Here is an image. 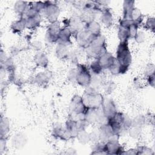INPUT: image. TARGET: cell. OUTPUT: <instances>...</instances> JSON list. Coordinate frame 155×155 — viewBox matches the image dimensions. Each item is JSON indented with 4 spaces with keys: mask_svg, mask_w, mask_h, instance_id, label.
<instances>
[{
    "mask_svg": "<svg viewBox=\"0 0 155 155\" xmlns=\"http://www.w3.org/2000/svg\"><path fill=\"white\" fill-rule=\"evenodd\" d=\"M65 128L70 134L71 138L76 137L78 132V129L77 127L76 120L75 119H74L73 118L68 119L65 122Z\"/></svg>",
    "mask_w": 155,
    "mask_h": 155,
    "instance_id": "20",
    "label": "cell"
},
{
    "mask_svg": "<svg viewBox=\"0 0 155 155\" xmlns=\"http://www.w3.org/2000/svg\"><path fill=\"white\" fill-rule=\"evenodd\" d=\"M90 141L93 142L94 143L99 141V130L97 131L96 130H94L92 133H90Z\"/></svg>",
    "mask_w": 155,
    "mask_h": 155,
    "instance_id": "40",
    "label": "cell"
},
{
    "mask_svg": "<svg viewBox=\"0 0 155 155\" xmlns=\"http://www.w3.org/2000/svg\"><path fill=\"white\" fill-rule=\"evenodd\" d=\"M0 128L1 137H5V136L8 133L10 130V122L7 117H1Z\"/></svg>",
    "mask_w": 155,
    "mask_h": 155,
    "instance_id": "26",
    "label": "cell"
},
{
    "mask_svg": "<svg viewBox=\"0 0 155 155\" xmlns=\"http://www.w3.org/2000/svg\"><path fill=\"white\" fill-rule=\"evenodd\" d=\"M101 21L106 27H110L113 24V18L110 10L105 8L102 10L101 15Z\"/></svg>",
    "mask_w": 155,
    "mask_h": 155,
    "instance_id": "19",
    "label": "cell"
},
{
    "mask_svg": "<svg viewBox=\"0 0 155 155\" xmlns=\"http://www.w3.org/2000/svg\"><path fill=\"white\" fill-rule=\"evenodd\" d=\"M145 74L146 76H149L154 74V65L153 64H149L147 65L145 70Z\"/></svg>",
    "mask_w": 155,
    "mask_h": 155,
    "instance_id": "39",
    "label": "cell"
},
{
    "mask_svg": "<svg viewBox=\"0 0 155 155\" xmlns=\"http://www.w3.org/2000/svg\"><path fill=\"white\" fill-rule=\"evenodd\" d=\"M78 74V69L77 68H73L70 70L68 72V79L71 82H76V78Z\"/></svg>",
    "mask_w": 155,
    "mask_h": 155,
    "instance_id": "35",
    "label": "cell"
},
{
    "mask_svg": "<svg viewBox=\"0 0 155 155\" xmlns=\"http://www.w3.org/2000/svg\"><path fill=\"white\" fill-rule=\"evenodd\" d=\"M29 5L25 1H18L14 4V10L16 14L20 15V17L25 13Z\"/></svg>",
    "mask_w": 155,
    "mask_h": 155,
    "instance_id": "24",
    "label": "cell"
},
{
    "mask_svg": "<svg viewBox=\"0 0 155 155\" xmlns=\"http://www.w3.org/2000/svg\"><path fill=\"white\" fill-rule=\"evenodd\" d=\"M134 39H135L136 42H137L139 44H141L143 42H144V41L145 39V33L142 31L138 30Z\"/></svg>",
    "mask_w": 155,
    "mask_h": 155,
    "instance_id": "36",
    "label": "cell"
},
{
    "mask_svg": "<svg viewBox=\"0 0 155 155\" xmlns=\"http://www.w3.org/2000/svg\"><path fill=\"white\" fill-rule=\"evenodd\" d=\"M116 59L122 66L128 68L132 58L128 41L120 42L116 50Z\"/></svg>",
    "mask_w": 155,
    "mask_h": 155,
    "instance_id": "2",
    "label": "cell"
},
{
    "mask_svg": "<svg viewBox=\"0 0 155 155\" xmlns=\"http://www.w3.org/2000/svg\"><path fill=\"white\" fill-rule=\"evenodd\" d=\"M87 108L82 100V96L75 95L72 97L70 104V110L73 115L77 116L85 114Z\"/></svg>",
    "mask_w": 155,
    "mask_h": 155,
    "instance_id": "7",
    "label": "cell"
},
{
    "mask_svg": "<svg viewBox=\"0 0 155 155\" xmlns=\"http://www.w3.org/2000/svg\"><path fill=\"white\" fill-rule=\"evenodd\" d=\"M106 48L105 38L101 34L94 38L91 44L85 48V51L88 58L96 59L107 51Z\"/></svg>",
    "mask_w": 155,
    "mask_h": 155,
    "instance_id": "1",
    "label": "cell"
},
{
    "mask_svg": "<svg viewBox=\"0 0 155 155\" xmlns=\"http://www.w3.org/2000/svg\"><path fill=\"white\" fill-rule=\"evenodd\" d=\"M128 131L130 136L134 139L138 138L141 134V127L138 126L132 125Z\"/></svg>",
    "mask_w": 155,
    "mask_h": 155,
    "instance_id": "32",
    "label": "cell"
},
{
    "mask_svg": "<svg viewBox=\"0 0 155 155\" xmlns=\"http://www.w3.org/2000/svg\"><path fill=\"white\" fill-rule=\"evenodd\" d=\"M154 26H155V21L154 18H148L145 22V27L153 31H154Z\"/></svg>",
    "mask_w": 155,
    "mask_h": 155,
    "instance_id": "38",
    "label": "cell"
},
{
    "mask_svg": "<svg viewBox=\"0 0 155 155\" xmlns=\"http://www.w3.org/2000/svg\"><path fill=\"white\" fill-rule=\"evenodd\" d=\"M147 82L149 84V85L152 87H154V74L150 75L149 76H147Z\"/></svg>",
    "mask_w": 155,
    "mask_h": 155,
    "instance_id": "42",
    "label": "cell"
},
{
    "mask_svg": "<svg viewBox=\"0 0 155 155\" xmlns=\"http://www.w3.org/2000/svg\"><path fill=\"white\" fill-rule=\"evenodd\" d=\"M101 66L104 69H109L116 60V58L110 53L106 51L97 59Z\"/></svg>",
    "mask_w": 155,
    "mask_h": 155,
    "instance_id": "13",
    "label": "cell"
},
{
    "mask_svg": "<svg viewBox=\"0 0 155 155\" xmlns=\"http://www.w3.org/2000/svg\"><path fill=\"white\" fill-rule=\"evenodd\" d=\"M42 43L38 41H34L31 43V47L35 51H39L42 48Z\"/></svg>",
    "mask_w": 155,
    "mask_h": 155,
    "instance_id": "41",
    "label": "cell"
},
{
    "mask_svg": "<svg viewBox=\"0 0 155 155\" xmlns=\"http://www.w3.org/2000/svg\"><path fill=\"white\" fill-rule=\"evenodd\" d=\"M23 19V18H22ZM41 15L40 13L27 18L24 19L25 22V26L28 29H35L38 27L41 22Z\"/></svg>",
    "mask_w": 155,
    "mask_h": 155,
    "instance_id": "17",
    "label": "cell"
},
{
    "mask_svg": "<svg viewBox=\"0 0 155 155\" xmlns=\"http://www.w3.org/2000/svg\"><path fill=\"white\" fill-rule=\"evenodd\" d=\"M76 120V124H77V127L78 129V131L79 130H86V128L88 127V125H89L88 122L84 119H78Z\"/></svg>",
    "mask_w": 155,
    "mask_h": 155,
    "instance_id": "37",
    "label": "cell"
},
{
    "mask_svg": "<svg viewBox=\"0 0 155 155\" xmlns=\"http://www.w3.org/2000/svg\"><path fill=\"white\" fill-rule=\"evenodd\" d=\"M98 118L97 108H87L85 113V120L88 124H97Z\"/></svg>",
    "mask_w": 155,
    "mask_h": 155,
    "instance_id": "18",
    "label": "cell"
},
{
    "mask_svg": "<svg viewBox=\"0 0 155 155\" xmlns=\"http://www.w3.org/2000/svg\"><path fill=\"white\" fill-rule=\"evenodd\" d=\"M82 97L85 105L88 108H99L102 107L104 102L102 94L99 92L93 94L84 93Z\"/></svg>",
    "mask_w": 155,
    "mask_h": 155,
    "instance_id": "4",
    "label": "cell"
},
{
    "mask_svg": "<svg viewBox=\"0 0 155 155\" xmlns=\"http://www.w3.org/2000/svg\"><path fill=\"white\" fill-rule=\"evenodd\" d=\"M119 135H114L111 139L105 143L104 152L108 154H123L124 149L119 143Z\"/></svg>",
    "mask_w": 155,
    "mask_h": 155,
    "instance_id": "5",
    "label": "cell"
},
{
    "mask_svg": "<svg viewBox=\"0 0 155 155\" xmlns=\"http://www.w3.org/2000/svg\"><path fill=\"white\" fill-rule=\"evenodd\" d=\"M95 37L88 32L84 28L75 35L76 42L79 47L84 49L91 44Z\"/></svg>",
    "mask_w": 155,
    "mask_h": 155,
    "instance_id": "9",
    "label": "cell"
},
{
    "mask_svg": "<svg viewBox=\"0 0 155 155\" xmlns=\"http://www.w3.org/2000/svg\"><path fill=\"white\" fill-rule=\"evenodd\" d=\"M35 82L39 85L45 86L49 82V76L45 72H40L35 76Z\"/></svg>",
    "mask_w": 155,
    "mask_h": 155,
    "instance_id": "28",
    "label": "cell"
},
{
    "mask_svg": "<svg viewBox=\"0 0 155 155\" xmlns=\"http://www.w3.org/2000/svg\"><path fill=\"white\" fill-rule=\"evenodd\" d=\"M72 35H73L68 27H64L63 28H61L59 33L57 44H62L68 47V45L71 44V36Z\"/></svg>",
    "mask_w": 155,
    "mask_h": 155,
    "instance_id": "12",
    "label": "cell"
},
{
    "mask_svg": "<svg viewBox=\"0 0 155 155\" xmlns=\"http://www.w3.org/2000/svg\"><path fill=\"white\" fill-rule=\"evenodd\" d=\"M117 36L120 40V42L128 41V39H130L128 27H125L119 25Z\"/></svg>",
    "mask_w": 155,
    "mask_h": 155,
    "instance_id": "27",
    "label": "cell"
},
{
    "mask_svg": "<svg viewBox=\"0 0 155 155\" xmlns=\"http://www.w3.org/2000/svg\"><path fill=\"white\" fill-rule=\"evenodd\" d=\"M145 122V119L143 116H137L134 120H133V125L141 127Z\"/></svg>",
    "mask_w": 155,
    "mask_h": 155,
    "instance_id": "34",
    "label": "cell"
},
{
    "mask_svg": "<svg viewBox=\"0 0 155 155\" xmlns=\"http://www.w3.org/2000/svg\"><path fill=\"white\" fill-rule=\"evenodd\" d=\"M102 108L105 116L107 117L108 120L117 112L115 103L111 99L104 100Z\"/></svg>",
    "mask_w": 155,
    "mask_h": 155,
    "instance_id": "14",
    "label": "cell"
},
{
    "mask_svg": "<svg viewBox=\"0 0 155 155\" xmlns=\"http://www.w3.org/2000/svg\"><path fill=\"white\" fill-rule=\"evenodd\" d=\"M137 154H153L151 149L145 146L139 147L137 149Z\"/></svg>",
    "mask_w": 155,
    "mask_h": 155,
    "instance_id": "33",
    "label": "cell"
},
{
    "mask_svg": "<svg viewBox=\"0 0 155 155\" xmlns=\"http://www.w3.org/2000/svg\"><path fill=\"white\" fill-rule=\"evenodd\" d=\"M45 7L42 12L47 19L50 22L58 21L60 10L58 5L51 1H45Z\"/></svg>",
    "mask_w": 155,
    "mask_h": 155,
    "instance_id": "6",
    "label": "cell"
},
{
    "mask_svg": "<svg viewBox=\"0 0 155 155\" xmlns=\"http://www.w3.org/2000/svg\"><path fill=\"white\" fill-rule=\"evenodd\" d=\"M76 137L82 144H86L90 140V133H88L86 130L78 131Z\"/></svg>",
    "mask_w": 155,
    "mask_h": 155,
    "instance_id": "29",
    "label": "cell"
},
{
    "mask_svg": "<svg viewBox=\"0 0 155 155\" xmlns=\"http://www.w3.org/2000/svg\"><path fill=\"white\" fill-rule=\"evenodd\" d=\"M84 28L94 36L101 35V27L100 24L95 20L89 22L85 24Z\"/></svg>",
    "mask_w": 155,
    "mask_h": 155,
    "instance_id": "16",
    "label": "cell"
},
{
    "mask_svg": "<svg viewBox=\"0 0 155 155\" xmlns=\"http://www.w3.org/2000/svg\"><path fill=\"white\" fill-rule=\"evenodd\" d=\"M123 154H137L136 149H130L127 150V151L124 152Z\"/></svg>",
    "mask_w": 155,
    "mask_h": 155,
    "instance_id": "44",
    "label": "cell"
},
{
    "mask_svg": "<svg viewBox=\"0 0 155 155\" xmlns=\"http://www.w3.org/2000/svg\"><path fill=\"white\" fill-rule=\"evenodd\" d=\"M26 28L25 20L21 18L19 19L14 21L11 25L12 30L15 33H20Z\"/></svg>",
    "mask_w": 155,
    "mask_h": 155,
    "instance_id": "25",
    "label": "cell"
},
{
    "mask_svg": "<svg viewBox=\"0 0 155 155\" xmlns=\"http://www.w3.org/2000/svg\"><path fill=\"white\" fill-rule=\"evenodd\" d=\"M134 7V1H125L123 4V19L130 20V15Z\"/></svg>",
    "mask_w": 155,
    "mask_h": 155,
    "instance_id": "23",
    "label": "cell"
},
{
    "mask_svg": "<svg viewBox=\"0 0 155 155\" xmlns=\"http://www.w3.org/2000/svg\"><path fill=\"white\" fill-rule=\"evenodd\" d=\"M90 69L93 74L95 75H99L103 70V68L101 66L97 59L91 62L90 65Z\"/></svg>",
    "mask_w": 155,
    "mask_h": 155,
    "instance_id": "31",
    "label": "cell"
},
{
    "mask_svg": "<svg viewBox=\"0 0 155 155\" xmlns=\"http://www.w3.org/2000/svg\"><path fill=\"white\" fill-rule=\"evenodd\" d=\"M85 26V24L81 20L80 17L73 16L72 18L68 19L67 24L65 25V27H68L70 30L72 35L74 36L82 30Z\"/></svg>",
    "mask_w": 155,
    "mask_h": 155,
    "instance_id": "10",
    "label": "cell"
},
{
    "mask_svg": "<svg viewBox=\"0 0 155 155\" xmlns=\"http://www.w3.org/2000/svg\"><path fill=\"white\" fill-rule=\"evenodd\" d=\"M34 62L38 67L46 68L48 64V59L44 53L38 51L34 56Z\"/></svg>",
    "mask_w": 155,
    "mask_h": 155,
    "instance_id": "21",
    "label": "cell"
},
{
    "mask_svg": "<svg viewBox=\"0 0 155 155\" xmlns=\"http://www.w3.org/2000/svg\"><path fill=\"white\" fill-rule=\"evenodd\" d=\"M61 27L58 21L50 22L48 25L45 33V40L48 43H57L59 33Z\"/></svg>",
    "mask_w": 155,
    "mask_h": 155,
    "instance_id": "8",
    "label": "cell"
},
{
    "mask_svg": "<svg viewBox=\"0 0 155 155\" xmlns=\"http://www.w3.org/2000/svg\"><path fill=\"white\" fill-rule=\"evenodd\" d=\"M99 141L105 143L111 139L115 134L111 126L108 124H104L100 125L99 129Z\"/></svg>",
    "mask_w": 155,
    "mask_h": 155,
    "instance_id": "11",
    "label": "cell"
},
{
    "mask_svg": "<svg viewBox=\"0 0 155 155\" xmlns=\"http://www.w3.org/2000/svg\"><path fill=\"white\" fill-rule=\"evenodd\" d=\"M12 145L14 147H18L20 148L24 145H25V142H26V139L25 138V136L24 134H16L13 138L12 140Z\"/></svg>",
    "mask_w": 155,
    "mask_h": 155,
    "instance_id": "30",
    "label": "cell"
},
{
    "mask_svg": "<svg viewBox=\"0 0 155 155\" xmlns=\"http://www.w3.org/2000/svg\"><path fill=\"white\" fill-rule=\"evenodd\" d=\"M78 74L76 82L83 87H87L90 85L92 75L87 67L81 64L77 65Z\"/></svg>",
    "mask_w": 155,
    "mask_h": 155,
    "instance_id": "3",
    "label": "cell"
},
{
    "mask_svg": "<svg viewBox=\"0 0 155 155\" xmlns=\"http://www.w3.org/2000/svg\"><path fill=\"white\" fill-rule=\"evenodd\" d=\"M70 51L68 46L58 44L55 50V54L58 58L60 59H65L68 58Z\"/></svg>",
    "mask_w": 155,
    "mask_h": 155,
    "instance_id": "22",
    "label": "cell"
},
{
    "mask_svg": "<svg viewBox=\"0 0 155 155\" xmlns=\"http://www.w3.org/2000/svg\"><path fill=\"white\" fill-rule=\"evenodd\" d=\"M104 88L105 91H109L110 93H112L113 90L114 88V86H113V84H112L111 82L110 83L106 84L104 86Z\"/></svg>",
    "mask_w": 155,
    "mask_h": 155,
    "instance_id": "43",
    "label": "cell"
},
{
    "mask_svg": "<svg viewBox=\"0 0 155 155\" xmlns=\"http://www.w3.org/2000/svg\"><path fill=\"white\" fill-rule=\"evenodd\" d=\"M53 134L54 137L62 140H67L71 138L70 134L66 130L65 128L59 124L54 126L53 130Z\"/></svg>",
    "mask_w": 155,
    "mask_h": 155,
    "instance_id": "15",
    "label": "cell"
}]
</instances>
